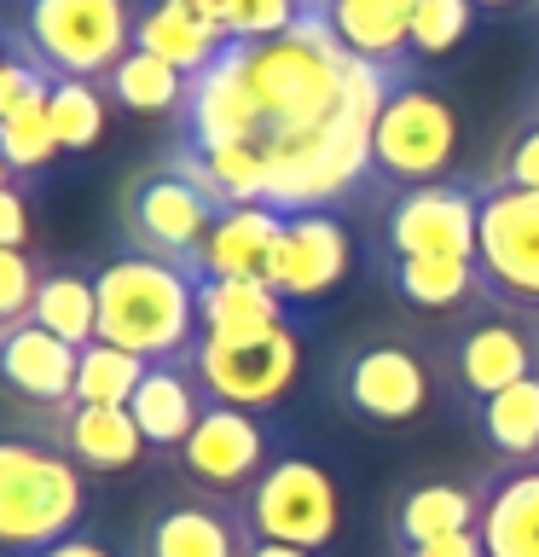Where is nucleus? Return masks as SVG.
Returning a JSON list of instances; mask_svg holds the SVG:
<instances>
[{
    "label": "nucleus",
    "mask_w": 539,
    "mask_h": 557,
    "mask_svg": "<svg viewBox=\"0 0 539 557\" xmlns=\"http://www.w3.org/2000/svg\"><path fill=\"white\" fill-rule=\"evenodd\" d=\"M99 290V343H116L146 366L186 360L198 348V278L156 256H111L93 273Z\"/></svg>",
    "instance_id": "1"
},
{
    "label": "nucleus",
    "mask_w": 539,
    "mask_h": 557,
    "mask_svg": "<svg viewBox=\"0 0 539 557\" xmlns=\"http://www.w3.org/2000/svg\"><path fill=\"white\" fill-rule=\"evenodd\" d=\"M87 470L41 430H0V557H35L87 529Z\"/></svg>",
    "instance_id": "2"
},
{
    "label": "nucleus",
    "mask_w": 539,
    "mask_h": 557,
    "mask_svg": "<svg viewBox=\"0 0 539 557\" xmlns=\"http://www.w3.org/2000/svg\"><path fill=\"white\" fill-rule=\"evenodd\" d=\"M441 348L417 331H365L325 372L330 400L365 430H412L441 400Z\"/></svg>",
    "instance_id": "3"
},
{
    "label": "nucleus",
    "mask_w": 539,
    "mask_h": 557,
    "mask_svg": "<svg viewBox=\"0 0 539 557\" xmlns=\"http://www.w3.org/2000/svg\"><path fill=\"white\" fill-rule=\"evenodd\" d=\"M238 505L255 540H278V546H296L313 557H325L342 540V476L319 453L285 447Z\"/></svg>",
    "instance_id": "4"
},
{
    "label": "nucleus",
    "mask_w": 539,
    "mask_h": 557,
    "mask_svg": "<svg viewBox=\"0 0 539 557\" xmlns=\"http://www.w3.org/2000/svg\"><path fill=\"white\" fill-rule=\"evenodd\" d=\"M459 157V111L441 87L400 82L372 122V186H429L447 181Z\"/></svg>",
    "instance_id": "5"
},
{
    "label": "nucleus",
    "mask_w": 539,
    "mask_h": 557,
    "mask_svg": "<svg viewBox=\"0 0 539 557\" xmlns=\"http://www.w3.org/2000/svg\"><path fill=\"white\" fill-rule=\"evenodd\" d=\"M17 35L47 76L104 82L134 47V0H24Z\"/></svg>",
    "instance_id": "6"
},
{
    "label": "nucleus",
    "mask_w": 539,
    "mask_h": 557,
    "mask_svg": "<svg viewBox=\"0 0 539 557\" xmlns=\"http://www.w3.org/2000/svg\"><path fill=\"white\" fill-rule=\"evenodd\" d=\"M476 273L493 308L539 320V191L481 181Z\"/></svg>",
    "instance_id": "7"
},
{
    "label": "nucleus",
    "mask_w": 539,
    "mask_h": 557,
    "mask_svg": "<svg viewBox=\"0 0 539 557\" xmlns=\"http://www.w3.org/2000/svg\"><path fill=\"white\" fill-rule=\"evenodd\" d=\"M441 372L452 383V395L476 412L481 400H493L499 389H511V383L539 372V320L522 325L499 308H481V313H469V320L447 325Z\"/></svg>",
    "instance_id": "8"
},
{
    "label": "nucleus",
    "mask_w": 539,
    "mask_h": 557,
    "mask_svg": "<svg viewBox=\"0 0 539 557\" xmlns=\"http://www.w3.org/2000/svg\"><path fill=\"white\" fill-rule=\"evenodd\" d=\"M285 442L267 412H243V407H209L198 418V430L186 435V447L174 453V465H180V476L198 487V494H215V499H243L250 487L261 482V470H267Z\"/></svg>",
    "instance_id": "9"
},
{
    "label": "nucleus",
    "mask_w": 539,
    "mask_h": 557,
    "mask_svg": "<svg viewBox=\"0 0 539 557\" xmlns=\"http://www.w3.org/2000/svg\"><path fill=\"white\" fill-rule=\"evenodd\" d=\"M215 215H221V203L209 198L198 181H186L174 163L146 169L128 186V198H122V226H128V244H134L139 256L174 261V268H191V256H198V244L209 238Z\"/></svg>",
    "instance_id": "10"
},
{
    "label": "nucleus",
    "mask_w": 539,
    "mask_h": 557,
    "mask_svg": "<svg viewBox=\"0 0 539 557\" xmlns=\"http://www.w3.org/2000/svg\"><path fill=\"white\" fill-rule=\"evenodd\" d=\"M191 372H198L203 395L221 407H243V412H273L278 400L296 389L302 377V325L273 331L261 343H209L198 337L191 348Z\"/></svg>",
    "instance_id": "11"
},
{
    "label": "nucleus",
    "mask_w": 539,
    "mask_h": 557,
    "mask_svg": "<svg viewBox=\"0 0 539 557\" xmlns=\"http://www.w3.org/2000/svg\"><path fill=\"white\" fill-rule=\"evenodd\" d=\"M481 181H429L406 186L383 203V250L377 256H452L476 261Z\"/></svg>",
    "instance_id": "12"
},
{
    "label": "nucleus",
    "mask_w": 539,
    "mask_h": 557,
    "mask_svg": "<svg viewBox=\"0 0 539 557\" xmlns=\"http://www.w3.org/2000/svg\"><path fill=\"white\" fill-rule=\"evenodd\" d=\"M348 268H354V233L342 226V215L337 209H302V215L278 221L261 285L278 290L296 313H308L313 302H325L342 285Z\"/></svg>",
    "instance_id": "13"
},
{
    "label": "nucleus",
    "mask_w": 539,
    "mask_h": 557,
    "mask_svg": "<svg viewBox=\"0 0 539 557\" xmlns=\"http://www.w3.org/2000/svg\"><path fill=\"white\" fill-rule=\"evenodd\" d=\"M255 534L243 522L238 499H215V494H174L146 517L134 557H250Z\"/></svg>",
    "instance_id": "14"
},
{
    "label": "nucleus",
    "mask_w": 539,
    "mask_h": 557,
    "mask_svg": "<svg viewBox=\"0 0 539 557\" xmlns=\"http://www.w3.org/2000/svg\"><path fill=\"white\" fill-rule=\"evenodd\" d=\"M383 290L394 296L417 320H469V313L493 308L481 290L476 261H452V256H377Z\"/></svg>",
    "instance_id": "15"
},
{
    "label": "nucleus",
    "mask_w": 539,
    "mask_h": 557,
    "mask_svg": "<svg viewBox=\"0 0 539 557\" xmlns=\"http://www.w3.org/2000/svg\"><path fill=\"white\" fill-rule=\"evenodd\" d=\"M52 447H64L87 476H116L146 459V435L128 418V407H87V400H64V407L41 412V424Z\"/></svg>",
    "instance_id": "16"
},
{
    "label": "nucleus",
    "mask_w": 539,
    "mask_h": 557,
    "mask_svg": "<svg viewBox=\"0 0 539 557\" xmlns=\"http://www.w3.org/2000/svg\"><path fill=\"white\" fill-rule=\"evenodd\" d=\"M0 389L24 400L29 412L64 407V400H76V348L35 320L7 325L0 331Z\"/></svg>",
    "instance_id": "17"
},
{
    "label": "nucleus",
    "mask_w": 539,
    "mask_h": 557,
    "mask_svg": "<svg viewBox=\"0 0 539 557\" xmlns=\"http://www.w3.org/2000/svg\"><path fill=\"white\" fill-rule=\"evenodd\" d=\"M308 12H319V24L354 52L360 64H377L383 76L412 82V0H302Z\"/></svg>",
    "instance_id": "18"
},
{
    "label": "nucleus",
    "mask_w": 539,
    "mask_h": 557,
    "mask_svg": "<svg viewBox=\"0 0 539 557\" xmlns=\"http://www.w3.org/2000/svg\"><path fill=\"white\" fill-rule=\"evenodd\" d=\"M209 407H215V400L203 395L191 360H163V366H146V377H139V389L128 400V418L139 424L151 453H180L186 435L198 430V418Z\"/></svg>",
    "instance_id": "19"
},
{
    "label": "nucleus",
    "mask_w": 539,
    "mask_h": 557,
    "mask_svg": "<svg viewBox=\"0 0 539 557\" xmlns=\"http://www.w3.org/2000/svg\"><path fill=\"white\" fill-rule=\"evenodd\" d=\"M198 325L209 343H261L273 331L302 325L278 290H267L261 278H203L198 285Z\"/></svg>",
    "instance_id": "20"
},
{
    "label": "nucleus",
    "mask_w": 539,
    "mask_h": 557,
    "mask_svg": "<svg viewBox=\"0 0 539 557\" xmlns=\"http://www.w3.org/2000/svg\"><path fill=\"white\" fill-rule=\"evenodd\" d=\"M476 529L487 557H539V459L487 470Z\"/></svg>",
    "instance_id": "21"
},
{
    "label": "nucleus",
    "mask_w": 539,
    "mask_h": 557,
    "mask_svg": "<svg viewBox=\"0 0 539 557\" xmlns=\"http://www.w3.org/2000/svg\"><path fill=\"white\" fill-rule=\"evenodd\" d=\"M481 522V482H417L389 505V546L412 552Z\"/></svg>",
    "instance_id": "22"
},
{
    "label": "nucleus",
    "mask_w": 539,
    "mask_h": 557,
    "mask_svg": "<svg viewBox=\"0 0 539 557\" xmlns=\"http://www.w3.org/2000/svg\"><path fill=\"white\" fill-rule=\"evenodd\" d=\"M278 221H285V215H273V209H261V203L221 209L186 273L198 278V285H203V278H261L267 250L278 238Z\"/></svg>",
    "instance_id": "23"
},
{
    "label": "nucleus",
    "mask_w": 539,
    "mask_h": 557,
    "mask_svg": "<svg viewBox=\"0 0 539 557\" xmlns=\"http://www.w3.org/2000/svg\"><path fill=\"white\" fill-rule=\"evenodd\" d=\"M134 47L168 59L180 76H198L221 59L226 35H215L203 17H191L186 7H168V0H134Z\"/></svg>",
    "instance_id": "24"
},
{
    "label": "nucleus",
    "mask_w": 539,
    "mask_h": 557,
    "mask_svg": "<svg viewBox=\"0 0 539 557\" xmlns=\"http://www.w3.org/2000/svg\"><path fill=\"white\" fill-rule=\"evenodd\" d=\"M29 320L41 325V331H52V337H64L70 348H87V343L99 337V290H93V273L70 268V261H47Z\"/></svg>",
    "instance_id": "25"
},
{
    "label": "nucleus",
    "mask_w": 539,
    "mask_h": 557,
    "mask_svg": "<svg viewBox=\"0 0 539 557\" xmlns=\"http://www.w3.org/2000/svg\"><path fill=\"white\" fill-rule=\"evenodd\" d=\"M476 435L499 465H534L539 459V372L499 389L476 407Z\"/></svg>",
    "instance_id": "26"
},
{
    "label": "nucleus",
    "mask_w": 539,
    "mask_h": 557,
    "mask_svg": "<svg viewBox=\"0 0 539 557\" xmlns=\"http://www.w3.org/2000/svg\"><path fill=\"white\" fill-rule=\"evenodd\" d=\"M104 99H111L116 111H134V116H163V111L174 116L186 99V76L168 59H156V52L128 47L122 64L104 76Z\"/></svg>",
    "instance_id": "27"
},
{
    "label": "nucleus",
    "mask_w": 539,
    "mask_h": 557,
    "mask_svg": "<svg viewBox=\"0 0 539 557\" xmlns=\"http://www.w3.org/2000/svg\"><path fill=\"white\" fill-rule=\"evenodd\" d=\"M47 122L59 151H93L104 128H111V99L99 82H76V76H52L47 82Z\"/></svg>",
    "instance_id": "28"
},
{
    "label": "nucleus",
    "mask_w": 539,
    "mask_h": 557,
    "mask_svg": "<svg viewBox=\"0 0 539 557\" xmlns=\"http://www.w3.org/2000/svg\"><path fill=\"white\" fill-rule=\"evenodd\" d=\"M139 377H146V360L128 355V348L99 337L76 348V400H87V407H128Z\"/></svg>",
    "instance_id": "29"
},
{
    "label": "nucleus",
    "mask_w": 539,
    "mask_h": 557,
    "mask_svg": "<svg viewBox=\"0 0 539 557\" xmlns=\"http://www.w3.org/2000/svg\"><path fill=\"white\" fill-rule=\"evenodd\" d=\"M0 157H7L12 174H47V163L59 157V139H52L47 122V87H35L0 116Z\"/></svg>",
    "instance_id": "30"
},
{
    "label": "nucleus",
    "mask_w": 539,
    "mask_h": 557,
    "mask_svg": "<svg viewBox=\"0 0 539 557\" xmlns=\"http://www.w3.org/2000/svg\"><path fill=\"white\" fill-rule=\"evenodd\" d=\"M476 0H412V59H447L452 47H464V35L476 29Z\"/></svg>",
    "instance_id": "31"
},
{
    "label": "nucleus",
    "mask_w": 539,
    "mask_h": 557,
    "mask_svg": "<svg viewBox=\"0 0 539 557\" xmlns=\"http://www.w3.org/2000/svg\"><path fill=\"white\" fill-rule=\"evenodd\" d=\"M487 186H516V191H539V111H528L504 134V146L493 157Z\"/></svg>",
    "instance_id": "32"
},
{
    "label": "nucleus",
    "mask_w": 539,
    "mask_h": 557,
    "mask_svg": "<svg viewBox=\"0 0 539 557\" xmlns=\"http://www.w3.org/2000/svg\"><path fill=\"white\" fill-rule=\"evenodd\" d=\"M41 273L47 261L29 256V250H0V331L29 320L35 308V290H41Z\"/></svg>",
    "instance_id": "33"
},
{
    "label": "nucleus",
    "mask_w": 539,
    "mask_h": 557,
    "mask_svg": "<svg viewBox=\"0 0 539 557\" xmlns=\"http://www.w3.org/2000/svg\"><path fill=\"white\" fill-rule=\"evenodd\" d=\"M0 250H29V191L17 181L0 191Z\"/></svg>",
    "instance_id": "34"
},
{
    "label": "nucleus",
    "mask_w": 539,
    "mask_h": 557,
    "mask_svg": "<svg viewBox=\"0 0 539 557\" xmlns=\"http://www.w3.org/2000/svg\"><path fill=\"white\" fill-rule=\"evenodd\" d=\"M394 557H487V546H481V529H464V534H447V540H429V546H412V552H394Z\"/></svg>",
    "instance_id": "35"
},
{
    "label": "nucleus",
    "mask_w": 539,
    "mask_h": 557,
    "mask_svg": "<svg viewBox=\"0 0 539 557\" xmlns=\"http://www.w3.org/2000/svg\"><path fill=\"white\" fill-rule=\"evenodd\" d=\"M35 557H116L111 546H104L99 534H70V540H59V546H47V552H35Z\"/></svg>",
    "instance_id": "36"
},
{
    "label": "nucleus",
    "mask_w": 539,
    "mask_h": 557,
    "mask_svg": "<svg viewBox=\"0 0 539 557\" xmlns=\"http://www.w3.org/2000/svg\"><path fill=\"white\" fill-rule=\"evenodd\" d=\"M250 557H313V552H296V546H278V540H255Z\"/></svg>",
    "instance_id": "37"
},
{
    "label": "nucleus",
    "mask_w": 539,
    "mask_h": 557,
    "mask_svg": "<svg viewBox=\"0 0 539 557\" xmlns=\"http://www.w3.org/2000/svg\"><path fill=\"white\" fill-rule=\"evenodd\" d=\"M481 12H516V7H528V0H476Z\"/></svg>",
    "instance_id": "38"
},
{
    "label": "nucleus",
    "mask_w": 539,
    "mask_h": 557,
    "mask_svg": "<svg viewBox=\"0 0 539 557\" xmlns=\"http://www.w3.org/2000/svg\"><path fill=\"white\" fill-rule=\"evenodd\" d=\"M12 186V169H7V157H0V191H7Z\"/></svg>",
    "instance_id": "39"
},
{
    "label": "nucleus",
    "mask_w": 539,
    "mask_h": 557,
    "mask_svg": "<svg viewBox=\"0 0 539 557\" xmlns=\"http://www.w3.org/2000/svg\"><path fill=\"white\" fill-rule=\"evenodd\" d=\"M534 111H539V94H534Z\"/></svg>",
    "instance_id": "40"
}]
</instances>
